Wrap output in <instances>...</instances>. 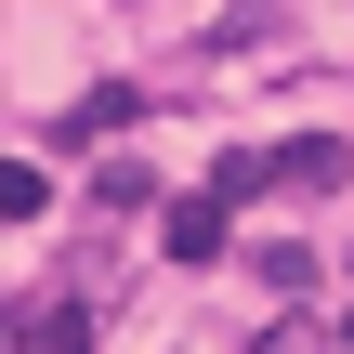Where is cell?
Returning <instances> with one entry per match:
<instances>
[{
	"label": "cell",
	"instance_id": "6da1fadb",
	"mask_svg": "<svg viewBox=\"0 0 354 354\" xmlns=\"http://www.w3.org/2000/svg\"><path fill=\"white\" fill-rule=\"evenodd\" d=\"M131 118H145V92H131V79H92V92H79L53 131H66V158H92V145H118Z\"/></svg>",
	"mask_w": 354,
	"mask_h": 354
},
{
	"label": "cell",
	"instance_id": "7a4b0ae2",
	"mask_svg": "<svg viewBox=\"0 0 354 354\" xmlns=\"http://www.w3.org/2000/svg\"><path fill=\"white\" fill-rule=\"evenodd\" d=\"M342 171H354V158H342V145H328V131H302V145L276 158V184H289V197H328Z\"/></svg>",
	"mask_w": 354,
	"mask_h": 354
},
{
	"label": "cell",
	"instance_id": "3957f363",
	"mask_svg": "<svg viewBox=\"0 0 354 354\" xmlns=\"http://www.w3.org/2000/svg\"><path fill=\"white\" fill-rule=\"evenodd\" d=\"M171 263H223V197H184L171 210Z\"/></svg>",
	"mask_w": 354,
	"mask_h": 354
},
{
	"label": "cell",
	"instance_id": "277c9868",
	"mask_svg": "<svg viewBox=\"0 0 354 354\" xmlns=\"http://www.w3.org/2000/svg\"><path fill=\"white\" fill-rule=\"evenodd\" d=\"M263 184H276V158H263V145H236V158L210 171V197H223V210H236V197H263Z\"/></svg>",
	"mask_w": 354,
	"mask_h": 354
},
{
	"label": "cell",
	"instance_id": "5b68a950",
	"mask_svg": "<svg viewBox=\"0 0 354 354\" xmlns=\"http://www.w3.org/2000/svg\"><path fill=\"white\" fill-rule=\"evenodd\" d=\"M263 289H276V302H302V289H315V250H289V236H276V250H263Z\"/></svg>",
	"mask_w": 354,
	"mask_h": 354
},
{
	"label": "cell",
	"instance_id": "8992f818",
	"mask_svg": "<svg viewBox=\"0 0 354 354\" xmlns=\"http://www.w3.org/2000/svg\"><path fill=\"white\" fill-rule=\"evenodd\" d=\"M250 354H328V342H315V315H276V328H263Z\"/></svg>",
	"mask_w": 354,
	"mask_h": 354
},
{
	"label": "cell",
	"instance_id": "52a82bcc",
	"mask_svg": "<svg viewBox=\"0 0 354 354\" xmlns=\"http://www.w3.org/2000/svg\"><path fill=\"white\" fill-rule=\"evenodd\" d=\"M342 354H354V315H342Z\"/></svg>",
	"mask_w": 354,
	"mask_h": 354
}]
</instances>
